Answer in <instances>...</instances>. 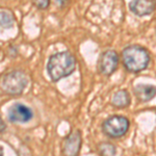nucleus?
Here are the masks:
<instances>
[{
    "mask_svg": "<svg viewBox=\"0 0 156 156\" xmlns=\"http://www.w3.org/2000/svg\"><path fill=\"white\" fill-rule=\"evenodd\" d=\"M76 58L71 52L60 51L50 55L47 62V74L53 82L73 74L76 69Z\"/></svg>",
    "mask_w": 156,
    "mask_h": 156,
    "instance_id": "obj_1",
    "label": "nucleus"
},
{
    "mask_svg": "<svg viewBox=\"0 0 156 156\" xmlns=\"http://www.w3.org/2000/svg\"><path fill=\"white\" fill-rule=\"evenodd\" d=\"M125 69L130 73H140L149 66L150 53L140 45H130L123 49L121 54Z\"/></svg>",
    "mask_w": 156,
    "mask_h": 156,
    "instance_id": "obj_2",
    "label": "nucleus"
},
{
    "mask_svg": "<svg viewBox=\"0 0 156 156\" xmlns=\"http://www.w3.org/2000/svg\"><path fill=\"white\" fill-rule=\"evenodd\" d=\"M28 84V78L21 70H12L6 73L1 81V89L9 96H19Z\"/></svg>",
    "mask_w": 156,
    "mask_h": 156,
    "instance_id": "obj_3",
    "label": "nucleus"
},
{
    "mask_svg": "<svg viewBox=\"0 0 156 156\" xmlns=\"http://www.w3.org/2000/svg\"><path fill=\"white\" fill-rule=\"evenodd\" d=\"M130 123L126 117L115 115L102 123V131L110 138H120L128 132Z\"/></svg>",
    "mask_w": 156,
    "mask_h": 156,
    "instance_id": "obj_4",
    "label": "nucleus"
},
{
    "mask_svg": "<svg viewBox=\"0 0 156 156\" xmlns=\"http://www.w3.org/2000/svg\"><path fill=\"white\" fill-rule=\"evenodd\" d=\"M119 62L120 57L115 50H106L98 59V71L103 76H110L117 71Z\"/></svg>",
    "mask_w": 156,
    "mask_h": 156,
    "instance_id": "obj_5",
    "label": "nucleus"
},
{
    "mask_svg": "<svg viewBox=\"0 0 156 156\" xmlns=\"http://www.w3.org/2000/svg\"><path fill=\"white\" fill-rule=\"evenodd\" d=\"M81 132L79 130H73L64 140L62 156H78L81 149Z\"/></svg>",
    "mask_w": 156,
    "mask_h": 156,
    "instance_id": "obj_6",
    "label": "nucleus"
},
{
    "mask_svg": "<svg viewBox=\"0 0 156 156\" xmlns=\"http://www.w3.org/2000/svg\"><path fill=\"white\" fill-rule=\"evenodd\" d=\"M32 117H34L32 110L28 106L21 104V103L14 104L7 112V119L12 123L24 124V123L29 122L32 119Z\"/></svg>",
    "mask_w": 156,
    "mask_h": 156,
    "instance_id": "obj_7",
    "label": "nucleus"
},
{
    "mask_svg": "<svg viewBox=\"0 0 156 156\" xmlns=\"http://www.w3.org/2000/svg\"><path fill=\"white\" fill-rule=\"evenodd\" d=\"M129 9L137 17L149 16L156 9V0H131Z\"/></svg>",
    "mask_w": 156,
    "mask_h": 156,
    "instance_id": "obj_8",
    "label": "nucleus"
},
{
    "mask_svg": "<svg viewBox=\"0 0 156 156\" xmlns=\"http://www.w3.org/2000/svg\"><path fill=\"white\" fill-rule=\"evenodd\" d=\"M134 95L140 102H149L156 96V87L153 84H137L134 87Z\"/></svg>",
    "mask_w": 156,
    "mask_h": 156,
    "instance_id": "obj_9",
    "label": "nucleus"
},
{
    "mask_svg": "<svg viewBox=\"0 0 156 156\" xmlns=\"http://www.w3.org/2000/svg\"><path fill=\"white\" fill-rule=\"evenodd\" d=\"M131 103L129 93L126 90H119L112 98V104L117 108H126Z\"/></svg>",
    "mask_w": 156,
    "mask_h": 156,
    "instance_id": "obj_10",
    "label": "nucleus"
},
{
    "mask_svg": "<svg viewBox=\"0 0 156 156\" xmlns=\"http://www.w3.org/2000/svg\"><path fill=\"white\" fill-rule=\"evenodd\" d=\"M15 24V16L9 11H0V26L11 28Z\"/></svg>",
    "mask_w": 156,
    "mask_h": 156,
    "instance_id": "obj_11",
    "label": "nucleus"
},
{
    "mask_svg": "<svg viewBox=\"0 0 156 156\" xmlns=\"http://www.w3.org/2000/svg\"><path fill=\"white\" fill-rule=\"evenodd\" d=\"M98 151L101 156H115L117 154V148L110 143H101L98 146Z\"/></svg>",
    "mask_w": 156,
    "mask_h": 156,
    "instance_id": "obj_12",
    "label": "nucleus"
},
{
    "mask_svg": "<svg viewBox=\"0 0 156 156\" xmlns=\"http://www.w3.org/2000/svg\"><path fill=\"white\" fill-rule=\"evenodd\" d=\"M34 5L39 9H47L50 5V0H32Z\"/></svg>",
    "mask_w": 156,
    "mask_h": 156,
    "instance_id": "obj_13",
    "label": "nucleus"
},
{
    "mask_svg": "<svg viewBox=\"0 0 156 156\" xmlns=\"http://www.w3.org/2000/svg\"><path fill=\"white\" fill-rule=\"evenodd\" d=\"M57 3V5H58L60 9H64V7H66L68 4H69L70 0H55Z\"/></svg>",
    "mask_w": 156,
    "mask_h": 156,
    "instance_id": "obj_14",
    "label": "nucleus"
},
{
    "mask_svg": "<svg viewBox=\"0 0 156 156\" xmlns=\"http://www.w3.org/2000/svg\"><path fill=\"white\" fill-rule=\"evenodd\" d=\"M5 129H6V124L4 123V121L2 120L1 115H0V133L5 131Z\"/></svg>",
    "mask_w": 156,
    "mask_h": 156,
    "instance_id": "obj_15",
    "label": "nucleus"
},
{
    "mask_svg": "<svg viewBox=\"0 0 156 156\" xmlns=\"http://www.w3.org/2000/svg\"><path fill=\"white\" fill-rule=\"evenodd\" d=\"M0 156H3V150H2V148H0Z\"/></svg>",
    "mask_w": 156,
    "mask_h": 156,
    "instance_id": "obj_16",
    "label": "nucleus"
}]
</instances>
